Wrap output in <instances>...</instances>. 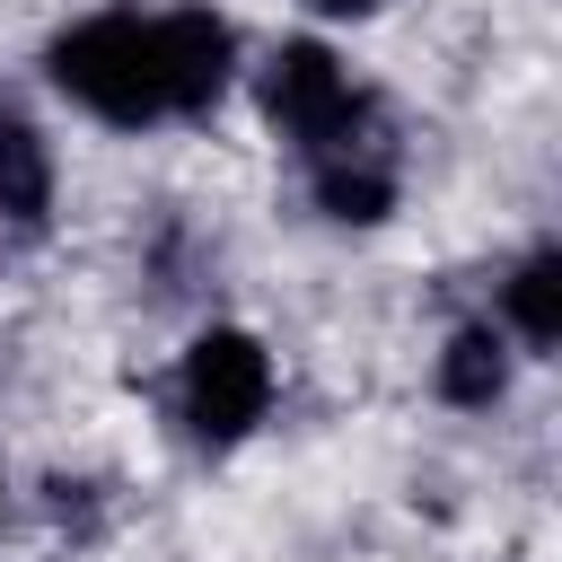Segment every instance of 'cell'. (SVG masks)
<instances>
[{
    "label": "cell",
    "instance_id": "6",
    "mask_svg": "<svg viewBox=\"0 0 562 562\" xmlns=\"http://www.w3.org/2000/svg\"><path fill=\"white\" fill-rule=\"evenodd\" d=\"M501 386H509V342H501L492 325L448 334V351H439V395H448V404H492Z\"/></svg>",
    "mask_w": 562,
    "mask_h": 562
},
{
    "label": "cell",
    "instance_id": "8",
    "mask_svg": "<svg viewBox=\"0 0 562 562\" xmlns=\"http://www.w3.org/2000/svg\"><path fill=\"white\" fill-rule=\"evenodd\" d=\"M316 202H325L334 220H386L395 176H386V167H369V158H351V149H334V158L316 167Z\"/></svg>",
    "mask_w": 562,
    "mask_h": 562
},
{
    "label": "cell",
    "instance_id": "9",
    "mask_svg": "<svg viewBox=\"0 0 562 562\" xmlns=\"http://www.w3.org/2000/svg\"><path fill=\"white\" fill-rule=\"evenodd\" d=\"M307 9H325V18H369V9H386V0H307Z\"/></svg>",
    "mask_w": 562,
    "mask_h": 562
},
{
    "label": "cell",
    "instance_id": "2",
    "mask_svg": "<svg viewBox=\"0 0 562 562\" xmlns=\"http://www.w3.org/2000/svg\"><path fill=\"white\" fill-rule=\"evenodd\" d=\"M263 404H272V351L255 334H237V325L193 334V351H184V422H193V439L228 448V439H246L263 422Z\"/></svg>",
    "mask_w": 562,
    "mask_h": 562
},
{
    "label": "cell",
    "instance_id": "3",
    "mask_svg": "<svg viewBox=\"0 0 562 562\" xmlns=\"http://www.w3.org/2000/svg\"><path fill=\"white\" fill-rule=\"evenodd\" d=\"M263 114H272L299 149L334 158V149H351L360 88H351V70H342L325 44H281V53L263 61Z\"/></svg>",
    "mask_w": 562,
    "mask_h": 562
},
{
    "label": "cell",
    "instance_id": "4",
    "mask_svg": "<svg viewBox=\"0 0 562 562\" xmlns=\"http://www.w3.org/2000/svg\"><path fill=\"white\" fill-rule=\"evenodd\" d=\"M158 70H167V114H202L228 97L237 70V35L211 9H167L158 18Z\"/></svg>",
    "mask_w": 562,
    "mask_h": 562
},
{
    "label": "cell",
    "instance_id": "7",
    "mask_svg": "<svg viewBox=\"0 0 562 562\" xmlns=\"http://www.w3.org/2000/svg\"><path fill=\"white\" fill-rule=\"evenodd\" d=\"M0 211L9 220H44L53 211V158L18 114H0Z\"/></svg>",
    "mask_w": 562,
    "mask_h": 562
},
{
    "label": "cell",
    "instance_id": "5",
    "mask_svg": "<svg viewBox=\"0 0 562 562\" xmlns=\"http://www.w3.org/2000/svg\"><path fill=\"white\" fill-rule=\"evenodd\" d=\"M501 316H509V334H518V342H536V351L562 334V255H553V246H536V255L509 272Z\"/></svg>",
    "mask_w": 562,
    "mask_h": 562
},
{
    "label": "cell",
    "instance_id": "1",
    "mask_svg": "<svg viewBox=\"0 0 562 562\" xmlns=\"http://www.w3.org/2000/svg\"><path fill=\"white\" fill-rule=\"evenodd\" d=\"M53 88L88 105L114 132L167 123V70H158V18L140 9H97L53 44Z\"/></svg>",
    "mask_w": 562,
    "mask_h": 562
}]
</instances>
